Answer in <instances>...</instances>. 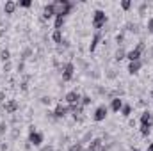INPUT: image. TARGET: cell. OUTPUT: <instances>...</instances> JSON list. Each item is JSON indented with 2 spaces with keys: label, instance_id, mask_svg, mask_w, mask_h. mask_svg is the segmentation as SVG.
Instances as JSON below:
<instances>
[{
  "label": "cell",
  "instance_id": "obj_1",
  "mask_svg": "<svg viewBox=\"0 0 153 151\" xmlns=\"http://www.w3.org/2000/svg\"><path fill=\"white\" fill-rule=\"evenodd\" d=\"M52 5H53L55 16H68L73 11V4L70 0H57V2H52Z\"/></svg>",
  "mask_w": 153,
  "mask_h": 151
},
{
  "label": "cell",
  "instance_id": "obj_2",
  "mask_svg": "<svg viewBox=\"0 0 153 151\" xmlns=\"http://www.w3.org/2000/svg\"><path fill=\"white\" fill-rule=\"evenodd\" d=\"M105 25H107V13L102 11V9H96L93 13V29L96 32H100Z\"/></svg>",
  "mask_w": 153,
  "mask_h": 151
},
{
  "label": "cell",
  "instance_id": "obj_3",
  "mask_svg": "<svg viewBox=\"0 0 153 151\" xmlns=\"http://www.w3.org/2000/svg\"><path fill=\"white\" fill-rule=\"evenodd\" d=\"M144 48H146V44H144V41H139V44H137L135 48H132V50H128V52H126V59H128V62H135V61H143L141 57H143V53H144Z\"/></svg>",
  "mask_w": 153,
  "mask_h": 151
},
{
  "label": "cell",
  "instance_id": "obj_4",
  "mask_svg": "<svg viewBox=\"0 0 153 151\" xmlns=\"http://www.w3.org/2000/svg\"><path fill=\"white\" fill-rule=\"evenodd\" d=\"M43 139H45V137H43V133L38 132L34 126H30V128H29V144H30V146L39 148V146L43 144Z\"/></svg>",
  "mask_w": 153,
  "mask_h": 151
},
{
  "label": "cell",
  "instance_id": "obj_5",
  "mask_svg": "<svg viewBox=\"0 0 153 151\" xmlns=\"http://www.w3.org/2000/svg\"><path fill=\"white\" fill-rule=\"evenodd\" d=\"M61 75H62L64 82H70L73 78V75H75V64L73 62H64L61 66Z\"/></svg>",
  "mask_w": 153,
  "mask_h": 151
},
{
  "label": "cell",
  "instance_id": "obj_6",
  "mask_svg": "<svg viewBox=\"0 0 153 151\" xmlns=\"http://www.w3.org/2000/svg\"><path fill=\"white\" fill-rule=\"evenodd\" d=\"M80 100H82V94H80L78 91H70V93H66V96H64V101H66V105H70V107L80 105Z\"/></svg>",
  "mask_w": 153,
  "mask_h": 151
},
{
  "label": "cell",
  "instance_id": "obj_7",
  "mask_svg": "<svg viewBox=\"0 0 153 151\" xmlns=\"http://www.w3.org/2000/svg\"><path fill=\"white\" fill-rule=\"evenodd\" d=\"M68 114H71V107L59 103V105L55 107V110H53V119H62V117H66Z\"/></svg>",
  "mask_w": 153,
  "mask_h": 151
},
{
  "label": "cell",
  "instance_id": "obj_8",
  "mask_svg": "<svg viewBox=\"0 0 153 151\" xmlns=\"http://www.w3.org/2000/svg\"><path fill=\"white\" fill-rule=\"evenodd\" d=\"M107 114H109V107H105V105H100V107L94 110V114H93V119H94L96 123H100V121H105Z\"/></svg>",
  "mask_w": 153,
  "mask_h": 151
},
{
  "label": "cell",
  "instance_id": "obj_9",
  "mask_svg": "<svg viewBox=\"0 0 153 151\" xmlns=\"http://www.w3.org/2000/svg\"><path fill=\"white\" fill-rule=\"evenodd\" d=\"M18 109H20V105H18L16 100H7V101L4 103V110H5L7 114H14Z\"/></svg>",
  "mask_w": 153,
  "mask_h": 151
},
{
  "label": "cell",
  "instance_id": "obj_10",
  "mask_svg": "<svg viewBox=\"0 0 153 151\" xmlns=\"http://www.w3.org/2000/svg\"><path fill=\"white\" fill-rule=\"evenodd\" d=\"M143 64H144V61H135V62H128V73H130V75H137V73L141 71Z\"/></svg>",
  "mask_w": 153,
  "mask_h": 151
},
{
  "label": "cell",
  "instance_id": "obj_11",
  "mask_svg": "<svg viewBox=\"0 0 153 151\" xmlns=\"http://www.w3.org/2000/svg\"><path fill=\"white\" fill-rule=\"evenodd\" d=\"M41 16H43V20H50V18H55V14H53V5H52V2H50V4H46V5L43 7V13H41Z\"/></svg>",
  "mask_w": 153,
  "mask_h": 151
},
{
  "label": "cell",
  "instance_id": "obj_12",
  "mask_svg": "<svg viewBox=\"0 0 153 151\" xmlns=\"http://www.w3.org/2000/svg\"><path fill=\"white\" fill-rule=\"evenodd\" d=\"M123 100L119 98V96H116V98H112L111 100V110L112 112H121V109H123Z\"/></svg>",
  "mask_w": 153,
  "mask_h": 151
},
{
  "label": "cell",
  "instance_id": "obj_13",
  "mask_svg": "<svg viewBox=\"0 0 153 151\" xmlns=\"http://www.w3.org/2000/svg\"><path fill=\"white\" fill-rule=\"evenodd\" d=\"M100 41H102V34H100V32H94L93 38H91V43H89V52H94V50L98 48Z\"/></svg>",
  "mask_w": 153,
  "mask_h": 151
},
{
  "label": "cell",
  "instance_id": "obj_14",
  "mask_svg": "<svg viewBox=\"0 0 153 151\" xmlns=\"http://www.w3.org/2000/svg\"><path fill=\"white\" fill-rule=\"evenodd\" d=\"M16 9H18V2L7 0V2L4 4V13H5V14H13V13H14Z\"/></svg>",
  "mask_w": 153,
  "mask_h": 151
},
{
  "label": "cell",
  "instance_id": "obj_15",
  "mask_svg": "<svg viewBox=\"0 0 153 151\" xmlns=\"http://www.w3.org/2000/svg\"><path fill=\"white\" fill-rule=\"evenodd\" d=\"M141 124H152L153 126V112L152 110H144L141 114Z\"/></svg>",
  "mask_w": 153,
  "mask_h": 151
},
{
  "label": "cell",
  "instance_id": "obj_16",
  "mask_svg": "<svg viewBox=\"0 0 153 151\" xmlns=\"http://www.w3.org/2000/svg\"><path fill=\"white\" fill-rule=\"evenodd\" d=\"M52 39H53V43H55V44H59V46H61V43H62V30H59V29H53Z\"/></svg>",
  "mask_w": 153,
  "mask_h": 151
},
{
  "label": "cell",
  "instance_id": "obj_17",
  "mask_svg": "<svg viewBox=\"0 0 153 151\" xmlns=\"http://www.w3.org/2000/svg\"><path fill=\"white\" fill-rule=\"evenodd\" d=\"M114 59L117 61V62H119V61H123V59H126V52L123 50V46L116 50V53H114Z\"/></svg>",
  "mask_w": 153,
  "mask_h": 151
},
{
  "label": "cell",
  "instance_id": "obj_18",
  "mask_svg": "<svg viewBox=\"0 0 153 151\" xmlns=\"http://www.w3.org/2000/svg\"><path fill=\"white\" fill-rule=\"evenodd\" d=\"M0 59H2V62L5 64V62H9L11 61V52L7 50V48H4L2 52H0Z\"/></svg>",
  "mask_w": 153,
  "mask_h": 151
},
{
  "label": "cell",
  "instance_id": "obj_19",
  "mask_svg": "<svg viewBox=\"0 0 153 151\" xmlns=\"http://www.w3.org/2000/svg\"><path fill=\"white\" fill-rule=\"evenodd\" d=\"M152 124H141V135L143 137H148L150 133H152Z\"/></svg>",
  "mask_w": 153,
  "mask_h": 151
},
{
  "label": "cell",
  "instance_id": "obj_20",
  "mask_svg": "<svg viewBox=\"0 0 153 151\" xmlns=\"http://www.w3.org/2000/svg\"><path fill=\"white\" fill-rule=\"evenodd\" d=\"M64 21H66V16H55V29L62 30V25H64Z\"/></svg>",
  "mask_w": 153,
  "mask_h": 151
},
{
  "label": "cell",
  "instance_id": "obj_21",
  "mask_svg": "<svg viewBox=\"0 0 153 151\" xmlns=\"http://www.w3.org/2000/svg\"><path fill=\"white\" fill-rule=\"evenodd\" d=\"M130 114H132V105L125 103L123 109H121V115H123V117H130Z\"/></svg>",
  "mask_w": 153,
  "mask_h": 151
},
{
  "label": "cell",
  "instance_id": "obj_22",
  "mask_svg": "<svg viewBox=\"0 0 153 151\" xmlns=\"http://www.w3.org/2000/svg\"><path fill=\"white\" fill-rule=\"evenodd\" d=\"M32 53V48H25L23 52H22V55H20V59H22V62H25L27 59H29V55Z\"/></svg>",
  "mask_w": 153,
  "mask_h": 151
},
{
  "label": "cell",
  "instance_id": "obj_23",
  "mask_svg": "<svg viewBox=\"0 0 153 151\" xmlns=\"http://www.w3.org/2000/svg\"><path fill=\"white\" fill-rule=\"evenodd\" d=\"M91 103H93L91 96H87V94H85V96H82V100H80V105H82V107H87V105H91Z\"/></svg>",
  "mask_w": 153,
  "mask_h": 151
},
{
  "label": "cell",
  "instance_id": "obj_24",
  "mask_svg": "<svg viewBox=\"0 0 153 151\" xmlns=\"http://www.w3.org/2000/svg\"><path fill=\"white\" fill-rule=\"evenodd\" d=\"M116 43H117V46H119V48L123 46V43H125V34H123V32H119V34L116 36Z\"/></svg>",
  "mask_w": 153,
  "mask_h": 151
},
{
  "label": "cell",
  "instance_id": "obj_25",
  "mask_svg": "<svg viewBox=\"0 0 153 151\" xmlns=\"http://www.w3.org/2000/svg\"><path fill=\"white\" fill-rule=\"evenodd\" d=\"M130 7H132V2H130V0H123V2H121V9H123V11H128Z\"/></svg>",
  "mask_w": 153,
  "mask_h": 151
},
{
  "label": "cell",
  "instance_id": "obj_26",
  "mask_svg": "<svg viewBox=\"0 0 153 151\" xmlns=\"http://www.w3.org/2000/svg\"><path fill=\"white\" fill-rule=\"evenodd\" d=\"M30 5H32L30 0H22V2H18V7H25V9H27V7H30Z\"/></svg>",
  "mask_w": 153,
  "mask_h": 151
},
{
  "label": "cell",
  "instance_id": "obj_27",
  "mask_svg": "<svg viewBox=\"0 0 153 151\" xmlns=\"http://www.w3.org/2000/svg\"><path fill=\"white\" fill-rule=\"evenodd\" d=\"M126 29H128L130 32H139V29H137V23H128V25H126Z\"/></svg>",
  "mask_w": 153,
  "mask_h": 151
},
{
  "label": "cell",
  "instance_id": "obj_28",
  "mask_svg": "<svg viewBox=\"0 0 153 151\" xmlns=\"http://www.w3.org/2000/svg\"><path fill=\"white\" fill-rule=\"evenodd\" d=\"M7 132V123L5 121H0V135H4Z\"/></svg>",
  "mask_w": 153,
  "mask_h": 151
},
{
  "label": "cell",
  "instance_id": "obj_29",
  "mask_svg": "<svg viewBox=\"0 0 153 151\" xmlns=\"http://www.w3.org/2000/svg\"><path fill=\"white\" fill-rule=\"evenodd\" d=\"M70 151H82V144H80V142H75V144L70 148Z\"/></svg>",
  "mask_w": 153,
  "mask_h": 151
},
{
  "label": "cell",
  "instance_id": "obj_30",
  "mask_svg": "<svg viewBox=\"0 0 153 151\" xmlns=\"http://www.w3.org/2000/svg\"><path fill=\"white\" fill-rule=\"evenodd\" d=\"M41 103H43V105H50V103H52V98H50V96H43V98H41Z\"/></svg>",
  "mask_w": 153,
  "mask_h": 151
},
{
  "label": "cell",
  "instance_id": "obj_31",
  "mask_svg": "<svg viewBox=\"0 0 153 151\" xmlns=\"http://www.w3.org/2000/svg\"><path fill=\"white\" fill-rule=\"evenodd\" d=\"M23 70H25V62H20L18 64V73H23Z\"/></svg>",
  "mask_w": 153,
  "mask_h": 151
},
{
  "label": "cell",
  "instance_id": "obj_32",
  "mask_svg": "<svg viewBox=\"0 0 153 151\" xmlns=\"http://www.w3.org/2000/svg\"><path fill=\"white\" fill-rule=\"evenodd\" d=\"M146 27H148V30H150V32L153 34V18L150 20V21H148V25H146Z\"/></svg>",
  "mask_w": 153,
  "mask_h": 151
},
{
  "label": "cell",
  "instance_id": "obj_33",
  "mask_svg": "<svg viewBox=\"0 0 153 151\" xmlns=\"http://www.w3.org/2000/svg\"><path fill=\"white\" fill-rule=\"evenodd\" d=\"M9 70H11V62H5V64H4V71H5V73H7V71H9Z\"/></svg>",
  "mask_w": 153,
  "mask_h": 151
},
{
  "label": "cell",
  "instance_id": "obj_34",
  "mask_svg": "<svg viewBox=\"0 0 153 151\" xmlns=\"http://www.w3.org/2000/svg\"><path fill=\"white\" fill-rule=\"evenodd\" d=\"M4 98H5V94H4V93H0V101H4Z\"/></svg>",
  "mask_w": 153,
  "mask_h": 151
},
{
  "label": "cell",
  "instance_id": "obj_35",
  "mask_svg": "<svg viewBox=\"0 0 153 151\" xmlns=\"http://www.w3.org/2000/svg\"><path fill=\"white\" fill-rule=\"evenodd\" d=\"M100 151H109V150H107V148H105V146H103V148H102V150H100Z\"/></svg>",
  "mask_w": 153,
  "mask_h": 151
},
{
  "label": "cell",
  "instance_id": "obj_36",
  "mask_svg": "<svg viewBox=\"0 0 153 151\" xmlns=\"http://www.w3.org/2000/svg\"><path fill=\"white\" fill-rule=\"evenodd\" d=\"M132 151H139V150H137V148H132Z\"/></svg>",
  "mask_w": 153,
  "mask_h": 151
},
{
  "label": "cell",
  "instance_id": "obj_37",
  "mask_svg": "<svg viewBox=\"0 0 153 151\" xmlns=\"http://www.w3.org/2000/svg\"><path fill=\"white\" fill-rule=\"evenodd\" d=\"M85 151H87V150H85Z\"/></svg>",
  "mask_w": 153,
  "mask_h": 151
}]
</instances>
